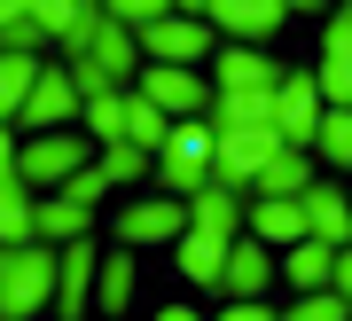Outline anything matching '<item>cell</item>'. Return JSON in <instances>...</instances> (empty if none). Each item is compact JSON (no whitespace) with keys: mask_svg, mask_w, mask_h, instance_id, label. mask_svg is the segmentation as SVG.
Instances as JSON below:
<instances>
[{"mask_svg":"<svg viewBox=\"0 0 352 321\" xmlns=\"http://www.w3.org/2000/svg\"><path fill=\"white\" fill-rule=\"evenodd\" d=\"M235 235H243V196L204 188V196H188V235L173 243V267L188 274L196 290H219V267H227V251H235Z\"/></svg>","mask_w":352,"mask_h":321,"instance_id":"cell-1","label":"cell"},{"mask_svg":"<svg viewBox=\"0 0 352 321\" xmlns=\"http://www.w3.org/2000/svg\"><path fill=\"white\" fill-rule=\"evenodd\" d=\"M63 71H71L78 102H94V94H126L133 79H141V39H133L126 24H110V16H102V24H94V39L63 63Z\"/></svg>","mask_w":352,"mask_h":321,"instance_id":"cell-2","label":"cell"},{"mask_svg":"<svg viewBox=\"0 0 352 321\" xmlns=\"http://www.w3.org/2000/svg\"><path fill=\"white\" fill-rule=\"evenodd\" d=\"M47 306H55V251L47 243L0 251V321H39Z\"/></svg>","mask_w":352,"mask_h":321,"instance_id":"cell-3","label":"cell"},{"mask_svg":"<svg viewBox=\"0 0 352 321\" xmlns=\"http://www.w3.org/2000/svg\"><path fill=\"white\" fill-rule=\"evenodd\" d=\"M196 16L212 24V39H227V48H266L289 16V0H196Z\"/></svg>","mask_w":352,"mask_h":321,"instance_id":"cell-4","label":"cell"},{"mask_svg":"<svg viewBox=\"0 0 352 321\" xmlns=\"http://www.w3.org/2000/svg\"><path fill=\"white\" fill-rule=\"evenodd\" d=\"M157 180H164V196H204L212 188V125L188 118V125H173V141H164V157H157Z\"/></svg>","mask_w":352,"mask_h":321,"instance_id":"cell-5","label":"cell"},{"mask_svg":"<svg viewBox=\"0 0 352 321\" xmlns=\"http://www.w3.org/2000/svg\"><path fill=\"white\" fill-rule=\"evenodd\" d=\"M212 48H219V39H212V24H204L196 8H173L164 24L141 32V63H164V71H196Z\"/></svg>","mask_w":352,"mask_h":321,"instance_id":"cell-6","label":"cell"},{"mask_svg":"<svg viewBox=\"0 0 352 321\" xmlns=\"http://www.w3.org/2000/svg\"><path fill=\"white\" fill-rule=\"evenodd\" d=\"M87 141H78L71 134V125H63V134H39V141H16V180H24V188H63L71 173H87Z\"/></svg>","mask_w":352,"mask_h":321,"instance_id":"cell-7","label":"cell"},{"mask_svg":"<svg viewBox=\"0 0 352 321\" xmlns=\"http://www.w3.org/2000/svg\"><path fill=\"white\" fill-rule=\"evenodd\" d=\"M133 94L149 102V110H164L173 125H188V118L212 110V79H196V71H164V63H141Z\"/></svg>","mask_w":352,"mask_h":321,"instance_id":"cell-8","label":"cell"},{"mask_svg":"<svg viewBox=\"0 0 352 321\" xmlns=\"http://www.w3.org/2000/svg\"><path fill=\"white\" fill-rule=\"evenodd\" d=\"M71 118H78V87H71V71H47V63H39V79H32L24 110H16V141H39V134H63Z\"/></svg>","mask_w":352,"mask_h":321,"instance_id":"cell-9","label":"cell"},{"mask_svg":"<svg viewBox=\"0 0 352 321\" xmlns=\"http://www.w3.org/2000/svg\"><path fill=\"white\" fill-rule=\"evenodd\" d=\"M110 227H118V251H141V243H180V235H188V204H180V196L110 204Z\"/></svg>","mask_w":352,"mask_h":321,"instance_id":"cell-10","label":"cell"},{"mask_svg":"<svg viewBox=\"0 0 352 321\" xmlns=\"http://www.w3.org/2000/svg\"><path fill=\"white\" fill-rule=\"evenodd\" d=\"M274 134H282V149H305V157H314V134H321V87H314V71H282V87H274Z\"/></svg>","mask_w":352,"mask_h":321,"instance_id":"cell-11","label":"cell"},{"mask_svg":"<svg viewBox=\"0 0 352 321\" xmlns=\"http://www.w3.org/2000/svg\"><path fill=\"white\" fill-rule=\"evenodd\" d=\"M94 267H102L94 235H78V243L55 251V321H87V306H94Z\"/></svg>","mask_w":352,"mask_h":321,"instance_id":"cell-12","label":"cell"},{"mask_svg":"<svg viewBox=\"0 0 352 321\" xmlns=\"http://www.w3.org/2000/svg\"><path fill=\"white\" fill-rule=\"evenodd\" d=\"M212 94H274L282 87V63L266 48H212Z\"/></svg>","mask_w":352,"mask_h":321,"instance_id":"cell-13","label":"cell"},{"mask_svg":"<svg viewBox=\"0 0 352 321\" xmlns=\"http://www.w3.org/2000/svg\"><path fill=\"white\" fill-rule=\"evenodd\" d=\"M266 282H274V251L251 243V235H235V251L219 267V298L227 306H251V298H266Z\"/></svg>","mask_w":352,"mask_h":321,"instance_id":"cell-14","label":"cell"},{"mask_svg":"<svg viewBox=\"0 0 352 321\" xmlns=\"http://www.w3.org/2000/svg\"><path fill=\"white\" fill-rule=\"evenodd\" d=\"M298 211H305V235H314V243H329V251H352V196H344V188L314 180V188L298 196Z\"/></svg>","mask_w":352,"mask_h":321,"instance_id":"cell-15","label":"cell"},{"mask_svg":"<svg viewBox=\"0 0 352 321\" xmlns=\"http://www.w3.org/2000/svg\"><path fill=\"white\" fill-rule=\"evenodd\" d=\"M32 24H39V39H55L63 55H78L94 39L102 8H94V0H32Z\"/></svg>","mask_w":352,"mask_h":321,"instance_id":"cell-16","label":"cell"},{"mask_svg":"<svg viewBox=\"0 0 352 321\" xmlns=\"http://www.w3.org/2000/svg\"><path fill=\"white\" fill-rule=\"evenodd\" d=\"M305 188H314V157H305V149H274V157L258 165L251 196H258V204H298Z\"/></svg>","mask_w":352,"mask_h":321,"instance_id":"cell-17","label":"cell"},{"mask_svg":"<svg viewBox=\"0 0 352 321\" xmlns=\"http://www.w3.org/2000/svg\"><path fill=\"white\" fill-rule=\"evenodd\" d=\"M243 235L266 251H289V243H305V211L298 204H243Z\"/></svg>","mask_w":352,"mask_h":321,"instance_id":"cell-18","label":"cell"},{"mask_svg":"<svg viewBox=\"0 0 352 321\" xmlns=\"http://www.w3.org/2000/svg\"><path fill=\"white\" fill-rule=\"evenodd\" d=\"M329 259H337V251L305 235V243H289L282 259H274V274H282V282L298 290V298H314V290H329Z\"/></svg>","mask_w":352,"mask_h":321,"instance_id":"cell-19","label":"cell"},{"mask_svg":"<svg viewBox=\"0 0 352 321\" xmlns=\"http://www.w3.org/2000/svg\"><path fill=\"white\" fill-rule=\"evenodd\" d=\"M94 306H102V321L133 306V251H110V259L94 267Z\"/></svg>","mask_w":352,"mask_h":321,"instance_id":"cell-20","label":"cell"},{"mask_svg":"<svg viewBox=\"0 0 352 321\" xmlns=\"http://www.w3.org/2000/svg\"><path fill=\"white\" fill-rule=\"evenodd\" d=\"M126 141L141 149V157H164V141H173V118H164V110H149L133 87H126Z\"/></svg>","mask_w":352,"mask_h":321,"instance_id":"cell-21","label":"cell"},{"mask_svg":"<svg viewBox=\"0 0 352 321\" xmlns=\"http://www.w3.org/2000/svg\"><path fill=\"white\" fill-rule=\"evenodd\" d=\"M16 243H32V188L16 173H0V251H16Z\"/></svg>","mask_w":352,"mask_h":321,"instance_id":"cell-22","label":"cell"},{"mask_svg":"<svg viewBox=\"0 0 352 321\" xmlns=\"http://www.w3.org/2000/svg\"><path fill=\"white\" fill-rule=\"evenodd\" d=\"M78 118H87V149H118V141H126V94L78 102Z\"/></svg>","mask_w":352,"mask_h":321,"instance_id":"cell-23","label":"cell"},{"mask_svg":"<svg viewBox=\"0 0 352 321\" xmlns=\"http://www.w3.org/2000/svg\"><path fill=\"white\" fill-rule=\"evenodd\" d=\"M32 79H39V55H0V125L8 134H16V110H24Z\"/></svg>","mask_w":352,"mask_h":321,"instance_id":"cell-24","label":"cell"},{"mask_svg":"<svg viewBox=\"0 0 352 321\" xmlns=\"http://www.w3.org/2000/svg\"><path fill=\"white\" fill-rule=\"evenodd\" d=\"M314 165H337V173H352V110H321V134H314Z\"/></svg>","mask_w":352,"mask_h":321,"instance_id":"cell-25","label":"cell"},{"mask_svg":"<svg viewBox=\"0 0 352 321\" xmlns=\"http://www.w3.org/2000/svg\"><path fill=\"white\" fill-rule=\"evenodd\" d=\"M39 24H32V0H0V55H32Z\"/></svg>","mask_w":352,"mask_h":321,"instance_id":"cell-26","label":"cell"},{"mask_svg":"<svg viewBox=\"0 0 352 321\" xmlns=\"http://www.w3.org/2000/svg\"><path fill=\"white\" fill-rule=\"evenodd\" d=\"M94 165H102V180H110V188H126V180H141V173H157V157H141L133 141H118V149H94Z\"/></svg>","mask_w":352,"mask_h":321,"instance_id":"cell-27","label":"cell"},{"mask_svg":"<svg viewBox=\"0 0 352 321\" xmlns=\"http://www.w3.org/2000/svg\"><path fill=\"white\" fill-rule=\"evenodd\" d=\"M102 16H110V24H126V32L141 39L149 24H164V16H173V0H110V8H102Z\"/></svg>","mask_w":352,"mask_h":321,"instance_id":"cell-28","label":"cell"},{"mask_svg":"<svg viewBox=\"0 0 352 321\" xmlns=\"http://www.w3.org/2000/svg\"><path fill=\"white\" fill-rule=\"evenodd\" d=\"M55 196H71L78 211H102V196H110V180H102V165H87V173H71Z\"/></svg>","mask_w":352,"mask_h":321,"instance_id":"cell-29","label":"cell"},{"mask_svg":"<svg viewBox=\"0 0 352 321\" xmlns=\"http://www.w3.org/2000/svg\"><path fill=\"white\" fill-rule=\"evenodd\" d=\"M321 63H344V71H352V0L329 16V32H321Z\"/></svg>","mask_w":352,"mask_h":321,"instance_id":"cell-30","label":"cell"},{"mask_svg":"<svg viewBox=\"0 0 352 321\" xmlns=\"http://www.w3.org/2000/svg\"><path fill=\"white\" fill-rule=\"evenodd\" d=\"M282 321H352V306H337L329 290H314V298H298V306H282Z\"/></svg>","mask_w":352,"mask_h":321,"instance_id":"cell-31","label":"cell"},{"mask_svg":"<svg viewBox=\"0 0 352 321\" xmlns=\"http://www.w3.org/2000/svg\"><path fill=\"white\" fill-rule=\"evenodd\" d=\"M329 298H337V306H352V251H337V259H329Z\"/></svg>","mask_w":352,"mask_h":321,"instance_id":"cell-32","label":"cell"},{"mask_svg":"<svg viewBox=\"0 0 352 321\" xmlns=\"http://www.w3.org/2000/svg\"><path fill=\"white\" fill-rule=\"evenodd\" d=\"M212 321H282V313H274V306H266V298H251V306H219Z\"/></svg>","mask_w":352,"mask_h":321,"instance_id":"cell-33","label":"cell"},{"mask_svg":"<svg viewBox=\"0 0 352 321\" xmlns=\"http://www.w3.org/2000/svg\"><path fill=\"white\" fill-rule=\"evenodd\" d=\"M0 173H16V134L0 125Z\"/></svg>","mask_w":352,"mask_h":321,"instance_id":"cell-34","label":"cell"},{"mask_svg":"<svg viewBox=\"0 0 352 321\" xmlns=\"http://www.w3.org/2000/svg\"><path fill=\"white\" fill-rule=\"evenodd\" d=\"M157 321H204V313H196V306H164Z\"/></svg>","mask_w":352,"mask_h":321,"instance_id":"cell-35","label":"cell"}]
</instances>
